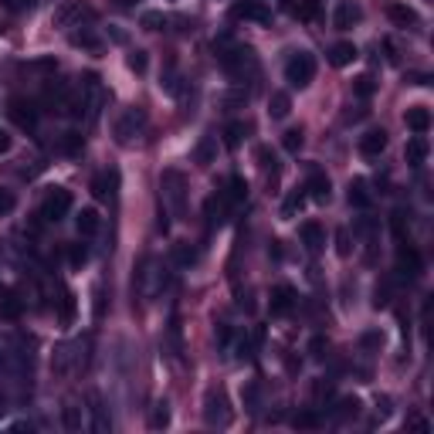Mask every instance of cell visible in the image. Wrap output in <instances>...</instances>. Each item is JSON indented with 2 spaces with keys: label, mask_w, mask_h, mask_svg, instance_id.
<instances>
[{
  "label": "cell",
  "mask_w": 434,
  "mask_h": 434,
  "mask_svg": "<svg viewBox=\"0 0 434 434\" xmlns=\"http://www.w3.org/2000/svg\"><path fill=\"white\" fill-rule=\"evenodd\" d=\"M404 123L414 136H424L428 129H431V109L428 105H410L408 112H404Z\"/></svg>",
  "instance_id": "cell-18"
},
{
  "label": "cell",
  "mask_w": 434,
  "mask_h": 434,
  "mask_svg": "<svg viewBox=\"0 0 434 434\" xmlns=\"http://www.w3.org/2000/svg\"><path fill=\"white\" fill-rule=\"evenodd\" d=\"M326 350H330L326 336H312V339H309V357H312V359H323V357H326Z\"/></svg>",
  "instance_id": "cell-42"
},
{
  "label": "cell",
  "mask_w": 434,
  "mask_h": 434,
  "mask_svg": "<svg viewBox=\"0 0 434 434\" xmlns=\"http://www.w3.org/2000/svg\"><path fill=\"white\" fill-rule=\"evenodd\" d=\"M160 190H163V197L183 214V204H187V177L170 166V170L160 173Z\"/></svg>",
  "instance_id": "cell-3"
},
{
  "label": "cell",
  "mask_w": 434,
  "mask_h": 434,
  "mask_svg": "<svg viewBox=\"0 0 434 434\" xmlns=\"http://www.w3.org/2000/svg\"><path fill=\"white\" fill-rule=\"evenodd\" d=\"M231 17L234 21H255V24H268L272 21V10L265 7V0H238L231 7Z\"/></svg>",
  "instance_id": "cell-7"
},
{
  "label": "cell",
  "mask_w": 434,
  "mask_h": 434,
  "mask_svg": "<svg viewBox=\"0 0 434 434\" xmlns=\"http://www.w3.org/2000/svg\"><path fill=\"white\" fill-rule=\"evenodd\" d=\"M431 153V143H428V136H410L408 146H404V156H408L410 166H421L424 160Z\"/></svg>",
  "instance_id": "cell-21"
},
{
  "label": "cell",
  "mask_w": 434,
  "mask_h": 434,
  "mask_svg": "<svg viewBox=\"0 0 434 434\" xmlns=\"http://www.w3.org/2000/svg\"><path fill=\"white\" fill-rule=\"evenodd\" d=\"M288 112H292L288 92H272V99H268V116H272V119H285Z\"/></svg>",
  "instance_id": "cell-27"
},
{
  "label": "cell",
  "mask_w": 434,
  "mask_h": 434,
  "mask_svg": "<svg viewBox=\"0 0 434 434\" xmlns=\"http://www.w3.org/2000/svg\"><path fill=\"white\" fill-rule=\"evenodd\" d=\"M146 126V112L136 105V109H126L123 116H119V123H116V143L119 146H129L132 143V136H139Z\"/></svg>",
  "instance_id": "cell-5"
},
{
  "label": "cell",
  "mask_w": 434,
  "mask_h": 434,
  "mask_svg": "<svg viewBox=\"0 0 434 434\" xmlns=\"http://www.w3.org/2000/svg\"><path fill=\"white\" fill-rule=\"evenodd\" d=\"M214 156H217V139H214V136H204V139L197 143V150H194V163L210 166V163H214Z\"/></svg>",
  "instance_id": "cell-26"
},
{
  "label": "cell",
  "mask_w": 434,
  "mask_h": 434,
  "mask_svg": "<svg viewBox=\"0 0 434 434\" xmlns=\"http://www.w3.org/2000/svg\"><path fill=\"white\" fill-rule=\"evenodd\" d=\"M258 163H261V170H272V173L279 170V166H275V153H272L268 146H261V150H258Z\"/></svg>",
  "instance_id": "cell-49"
},
{
  "label": "cell",
  "mask_w": 434,
  "mask_h": 434,
  "mask_svg": "<svg viewBox=\"0 0 434 434\" xmlns=\"http://www.w3.org/2000/svg\"><path fill=\"white\" fill-rule=\"evenodd\" d=\"M302 143H306V132H302V129H285V132H281V146H285L288 153H299Z\"/></svg>",
  "instance_id": "cell-32"
},
{
  "label": "cell",
  "mask_w": 434,
  "mask_h": 434,
  "mask_svg": "<svg viewBox=\"0 0 434 434\" xmlns=\"http://www.w3.org/2000/svg\"><path fill=\"white\" fill-rule=\"evenodd\" d=\"M75 228L82 238H92V234H99V228H102V217H99V210L95 207H85L82 214L75 217Z\"/></svg>",
  "instance_id": "cell-22"
},
{
  "label": "cell",
  "mask_w": 434,
  "mask_h": 434,
  "mask_svg": "<svg viewBox=\"0 0 434 434\" xmlns=\"http://www.w3.org/2000/svg\"><path fill=\"white\" fill-rule=\"evenodd\" d=\"M163 24H166V17H163L160 10H146V14H143V27H146V31H160Z\"/></svg>",
  "instance_id": "cell-46"
},
{
  "label": "cell",
  "mask_w": 434,
  "mask_h": 434,
  "mask_svg": "<svg viewBox=\"0 0 434 434\" xmlns=\"http://www.w3.org/2000/svg\"><path fill=\"white\" fill-rule=\"evenodd\" d=\"M221 65L228 68V75L241 78L245 68L248 72L255 68V54H251V48H228V52H221Z\"/></svg>",
  "instance_id": "cell-8"
},
{
  "label": "cell",
  "mask_w": 434,
  "mask_h": 434,
  "mask_svg": "<svg viewBox=\"0 0 434 434\" xmlns=\"http://www.w3.org/2000/svg\"><path fill=\"white\" fill-rule=\"evenodd\" d=\"M68 41H72L75 48H85V52H99V48H102V41H99L92 31H75Z\"/></svg>",
  "instance_id": "cell-30"
},
{
  "label": "cell",
  "mask_w": 434,
  "mask_h": 434,
  "mask_svg": "<svg viewBox=\"0 0 434 434\" xmlns=\"http://www.w3.org/2000/svg\"><path fill=\"white\" fill-rule=\"evenodd\" d=\"M82 14H85V17H92V10H88L82 0H72V3H65V7H58V10H54V24H72V21H82Z\"/></svg>",
  "instance_id": "cell-23"
},
{
  "label": "cell",
  "mask_w": 434,
  "mask_h": 434,
  "mask_svg": "<svg viewBox=\"0 0 434 434\" xmlns=\"http://www.w3.org/2000/svg\"><path fill=\"white\" fill-rule=\"evenodd\" d=\"M383 346V332L380 330H370V332H363V336H359V350H366V353H370V350H380Z\"/></svg>",
  "instance_id": "cell-40"
},
{
  "label": "cell",
  "mask_w": 434,
  "mask_h": 434,
  "mask_svg": "<svg viewBox=\"0 0 434 434\" xmlns=\"http://www.w3.org/2000/svg\"><path fill=\"white\" fill-rule=\"evenodd\" d=\"M387 17H390L397 27H417V24H421L417 10L408 7V3H401V0H390V3H387Z\"/></svg>",
  "instance_id": "cell-15"
},
{
  "label": "cell",
  "mask_w": 434,
  "mask_h": 434,
  "mask_svg": "<svg viewBox=\"0 0 434 434\" xmlns=\"http://www.w3.org/2000/svg\"><path fill=\"white\" fill-rule=\"evenodd\" d=\"M299 238H302L309 255H319V251L326 248V228H323L319 221H306V224L299 228Z\"/></svg>",
  "instance_id": "cell-11"
},
{
  "label": "cell",
  "mask_w": 434,
  "mask_h": 434,
  "mask_svg": "<svg viewBox=\"0 0 434 434\" xmlns=\"http://www.w3.org/2000/svg\"><path fill=\"white\" fill-rule=\"evenodd\" d=\"M68 261H72V268H82V265L88 261V248H85V245H72V248H68Z\"/></svg>",
  "instance_id": "cell-45"
},
{
  "label": "cell",
  "mask_w": 434,
  "mask_h": 434,
  "mask_svg": "<svg viewBox=\"0 0 434 434\" xmlns=\"http://www.w3.org/2000/svg\"><path fill=\"white\" fill-rule=\"evenodd\" d=\"M61 421H65V428H68V431H78V428H82V408L68 404V408L61 410Z\"/></svg>",
  "instance_id": "cell-39"
},
{
  "label": "cell",
  "mask_w": 434,
  "mask_h": 434,
  "mask_svg": "<svg viewBox=\"0 0 434 434\" xmlns=\"http://www.w3.org/2000/svg\"><path fill=\"white\" fill-rule=\"evenodd\" d=\"M408 424L410 428H417V431H428V421H424V417H410Z\"/></svg>",
  "instance_id": "cell-52"
},
{
  "label": "cell",
  "mask_w": 434,
  "mask_h": 434,
  "mask_svg": "<svg viewBox=\"0 0 434 434\" xmlns=\"http://www.w3.org/2000/svg\"><path fill=\"white\" fill-rule=\"evenodd\" d=\"M150 424H153V428H166V424H170V408H166V404H156Z\"/></svg>",
  "instance_id": "cell-47"
},
{
  "label": "cell",
  "mask_w": 434,
  "mask_h": 434,
  "mask_svg": "<svg viewBox=\"0 0 434 434\" xmlns=\"http://www.w3.org/2000/svg\"><path fill=\"white\" fill-rule=\"evenodd\" d=\"M359 397H343L339 404H336V421H350V417H357L359 414Z\"/></svg>",
  "instance_id": "cell-31"
},
{
  "label": "cell",
  "mask_w": 434,
  "mask_h": 434,
  "mask_svg": "<svg viewBox=\"0 0 434 434\" xmlns=\"http://www.w3.org/2000/svg\"><path fill=\"white\" fill-rule=\"evenodd\" d=\"M224 204H231L224 194H214V197L204 204V214H207V221H210V224H221V221H224Z\"/></svg>",
  "instance_id": "cell-28"
},
{
  "label": "cell",
  "mask_w": 434,
  "mask_h": 434,
  "mask_svg": "<svg viewBox=\"0 0 434 434\" xmlns=\"http://www.w3.org/2000/svg\"><path fill=\"white\" fill-rule=\"evenodd\" d=\"M397 272H401V275H410V279H417V275L424 272V261H421V255H417L410 245H401V248H397Z\"/></svg>",
  "instance_id": "cell-13"
},
{
  "label": "cell",
  "mask_w": 434,
  "mask_h": 434,
  "mask_svg": "<svg viewBox=\"0 0 434 434\" xmlns=\"http://www.w3.org/2000/svg\"><path fill=\"white\" fill-rule=\"evenodd\" d=\"M350 251H353V245H350V231H346V228H339V231H336V255H339V258H346Z\"/></svg>",
  "instance_id": "cell-43"
},
{
  "label": "cell",
  "mask_w": 434,
  "mask_h": 434,
  "mask_svg": "<svg viewBox=\"0 0 434 434\" xmlns=\"http://www.w3.org/2000/svg\"><path fill=\"white\" fill-rule=\"evenodd\" d=\"M302 190H306L309 201H316V204H330V197H332V183H330V177H326L323 170H312Z\"/></svg>",
  "instance_id": "cell-10"
},
{
  "label": "cell",
  "mask_w": 434,
  "mask_h": 434,
  "mask_svg": "<svg viewBox=\"0 0 434 434\" xmlns=\"http://www.w3.org/2000/svg\"><path fill=\"white\" fill-rule=\"evenodd\" d=\"M119 3H123V7H126V3H132V0H119Z\"/></svg>",
  "instance_id": "cell-54"
},
{
  "label": "cell",
  "mask_w": 434,
  "mask_h": 434,
  "mask_svg": "<svg viewBox=\"0 0 434 434\" xmlns=\"http://www.w3.org/2000/svg\"><path fill=\"white\" fill-rule=\"evenodd\" d=\"M359 58V52H357V45L353 41H336L330 48V65L332 68H346V65H353Z\"/></svg>",
  "instance_id": "cell-20"
},
{
  "label": "cell",
  "mask_w": 434,
  "mask_h": 434,
  "mask_svg": "<svg viewBox=\"0 0 434 434\" xmlns=\"http://www.w3.org/2000/svg\"><path fill=\"white\" fill-rule=\"evenodd\" d=\"M58 146H61V153H68V156H78V153H82V136H78V132H65Z\"/></svg>",
  "instance_id": "cell-37"
},
{
  "label": "cell",
  "mask_w": 434,
  "mask_h": 434,
  "mask_svg": "<svg viewBox=\"0 0 434 434\" xmlns=\"http://www.w3.org/2000/svg\"><path fill=\"white\" fill-rule=\"evenodd\" d=\"M268 309H272V316H288L295 309V288L292 285H275L272 295H268Z\"/></svg>",
  "instance_id": "cell-12"
},
{
  "label": "cell",
  "mask_w": 434,
  "mask_h": 434,
  "mask_svg": "<svg viewBox=\"0 0 434 434\" xmlns=\"http://www.w3.org/2000/svg\"><path fill=\"white\" fill-rule=\"evenodd\" d=\"M7 119L17 129H24V132H34V129H38V105L31 102V99L14 95V99L7 102Z\"/></svg>",
  "instance_id": "cell-4"
},
{
  "label": "cell",
  "mask_w": 434,
  "mask_h": 434,
  "mask_svg": "<svg viewBox=\"0 0 434 434\" xmlns=\"http://www.w3.org/2000/svg\"><path fill=\"white\" fill-rule=\"evenodd\" d=\"M292 424H295V428H319V424H323V421H319V414H316V410H302V414H295V417H292Z\"/></svg>",
  "instance_id": "cell-41"
},
{
  "label": "cell",
  "mask_w": 434,
  "mask_h": 434,
  "mask_svg": "<svg viewBox=\"0 0 434 434\" xmlns=\"http://www.w3.org/2000/svg\"><path fill=\"white\" fill-rule=\"evenodd\" d=\"M116 187H119V173H116V170H105V173H99V177L92 180L88 190H92L95 201H109V197L116 194Z\"/></svg>",
  "instance_id": "cell-19"
},
{
  "label": "cell",
  "mask_w": 434,
  "mask_h": 434,
  "mask_svg": "<svg viewBox=\"0 0 434 434\" xmlns=\"http://www.w3.org/2000/svg\"><path fill=\"white\" fill-rule=\"evenodd\" d=\"M126 65H129V72H136V75H143L146 68H150V54L146 52H132L126 58Z\"/></svg>",
  "instance_id": "cell-38"
},
{
  "label": "cell",
  "mask_w": 434,
  "mask_h": 434,
  "mask_svg": "<svg viewBox=\"0 0 434 434\" xmlns=\"http://www.w3.org/2000/svg\"><path fill=\"white\" fill-rule=\"evenodd\" d=\"M14 207H17V197H14V190L0 187V217H7V214H10Z\"/></svg>",
  "instance_id": "cell-44"
},
{
  "label": "cell",
  "mask_w": 434,
  "mask_h": 434,
  "mask_svg": "<svg viewBox=\"0 0 434 434\" xmlns=\"http://www.w3.org/2000/svg\"><path fill=\"white\" fill-rule=\"evenodd\" d=\"M58 319H61V326L75 323V295L72 292H61V299H58Z\"/></svg>",
  "instance_id": "cell-29"
},
{
  "label": "cell",
  "mask_w": 434,
  "mask_h": 434,
  "mask_svg": "<svg viewBox=\"0 0 434 434\" xmlns=\"http://www.w3.org/2000/svg\"><path fill=\"white\" fill-rule=\"evenodd\" d=\"M224 197H228L231 204H241V201L248 197V183H245V177H231L228 180V194H224Z\"/></svg>",
  "instance_id": "cell-33"
},
{
  "label": "cell",
  "mask_w": 434,
  "mask_h": 434,
  "mask_svg": "<svg viewBox=\"0 0 434 434\" xmlns=\"http://www.w3.org/2000/svg\"><path fill=\"white\" fill-rule=\"evenodd\" d=\"M346 201H350V207H357V210H366V207L373 204V194H370V183L363 177L350 180V187H346Z\"/></svg>",
  "instance_id": "cell-17"
},
{
  "label": "cell",
  "mask_w": 434,
  "mask_h": 434,
  "mask_svg": "<svg viewBox=\"0 0 434 434\" xmlns=\"http://www.w3.org/2000/svg\"><path fill=\"white\" fill-rule=\"evenodd\" d=\"M359 21H363V7H359L357 0H339V3H336L332 24L339 27V31H350V27H357Z\"/></svg>",
  "instance_id": "cell-9"
},
{
  "label": "cell",
  "mask_w": 434,
  "mask_h": 434,
  "mask_svg": "<svg viewBox=\"0 0 434 434\" xmlns=\"http://www.w3.org/2000/svg\"><path fill=\"white\" fill-rule=\"evenodd\" d=\"M245 132H248L245 123H231V126L224 129V146H228V150H238V146L245 143Z\"/></svg>",
  "instance_id": "cell-35"
},
{
  "label": "cell",
  "mask_w": 434,
  "mask_h": 434,
  "mask_svg": "<svg viewBox=\"0 0 434 434\" xmlns=\"http://www.w3.org/2000/svg\"><path fill=\"white\" fill-rule=\"evenodd\" d=\"M312 78H316V58L309 52H295L285 61V82L292 88H306Z\"/></svg>",
  "instance_id": "cell-1"
},
{
  "label": "cell",
  "mask_w": 434,
  "mask_h": 434,
  "mask_svg": "<svg viewBox=\"0 0 434 434\" xmlns=\"http://www.w3.org/2000/svg\"><path fill=\"white\" fill-rule=\"evenodd\" d=\"M3 3H7L10 10H31V7H34V0H3Z\"/></svg>",
  "instance_id": "cell-50"
},
{
  "label": "cell",
  "mask_w": 434,
  "mask_h": 434,
  "mask_svg": "<svg viewBox=\"0 0 434 434\" xmlns=\"http://www.w3.org/2000/svg\"><path fill=\"white\" fill-rule=\"evenodd\" d=\"M92 414H95V431H109V421L102 417V404H99V394H92Z\"/></svg>",
  "instance_id": "cell-48"
},
{
  "label": "cell",
  "mask_w": 434,
  "mask_h": 434,
  "mask_svg": "<svg viewBox=\"0 0 434 434\" xmlns=\"http://www.w3.org/2000/svg\"><path fill=\"white\" fill-rule=\"evenodd\" d=\"M204 421H207V424H214V428H228V424H231V401H228V394H224L221 387L207 390V397H204Z\"/></svg>",
  "instance_id": "cell-2"
},
{
  "label": "cell",
  "mask_w": 434,
  "mask_h": 434,
  "mask_svg": "<svg viewBox=\"0 0 434 434\" xmlns=\"http://www.w3.org/2000/svg\"><path fill=\"white\" fill-rule=\"evenodd\" d=\"M173 258H177L180 268H190V265L197 261V248H190V245H177V248H173Z\"/></svg>",
  "instance_id": "cell-36"
},
{
  "label": "cell",
  "mask_w": 434,
  "mask_h": 434,
  "mask_svg": "<svg viewBox=\"0 0 434 434\" xmlns=\"http://www.w3.org/2000/svg\"><path fill=\"white\" fill-rule=\"evenodd\" d=\"M285 7H288V14L295 17V21H319V14H323V3L319 0H285Z\"/></svg>",
  "instance_id": "cell-14"
},
{
  "label": "cell",
  "mask_w": 434,
  "mask_h": 434,
  "mask_svg": "<svg viewBox=\"0 0 434 434\" xmlns=\"http://www.w3.org/2000/svg\"><path fill=\"white\" fill-rule=\"evenodd\" d=\"M377 92V82H373V75H357L353 78V95L357 99H370Z\"/></svg>",
  "instance_id": "cell-34"
},
{
  "label": "cell",
  "mask_w": 434,
  "mask_h": 434,
  "mask_svg": "<svg viewBox=\"0 0 434 434\" xmlns=\"http://www.w3.org/2000/svg\"><path fill=\"white\" fill-rule=\"evenodd\" d=\"M68 210H72V190H65V187L48 190V197H45V204H41V217H45L48 224H58Z\"/></svg>",
  "instance_id": "cell-6"
},
{
  "label": "cell",
  "mask_w": 434,
  "mask_h": 434,
  "mask_svg": "<svg viewBox=\"0 0 434 434\" xmlns=\"http://www.w3.org/2000/svg\"><path fill=\"white\" fill-rule=\"evenodd\" d=\"M306 201H309V197H306V190H302V187L288 190V194H285V201H281V217H295V214L306 207Z\"/></svg>",
  "instance_id": "cell-25"
},
{
  "label": "cell",
  "mask_w": 434,
  "mask_h": 434,
  "mask_svg": "<svg viewBox=\"0 0 434 434\" xmlns=\"http://www.w3.org/2000/svg\"><path fill=\"white\" fill-rule=\"evenodd\" d=\"M21 312H24V302H21L14 292H3V295H0V319H3V323H17Z\"/></svg>",
  "instance_id": "cell-24"
},
{
  "label": "cell",
  "mask_w": 434,
  "mask_h": 434,
  "mask_svg": "<svg viewBox=\"0 0 434 434\" xmlns=\"http://www.w3.org/2000/svg\"><path fill=\"white\" fill-rule=\"evenodd\" d=\"M228 339H231V330L221 323V326H217V343H228Z\"/></svg>",
  "instance_id": "cell-53"
},
{
  "label": "cell",
  "mask_w": 434,
  "mask_h": 434,
  "mask_svg": "<svg viewBox=\"0 0 434 434\" xmlns=\"http://www.w3.org/2000/svg\"><path fill=\"white\" fill-rule=\"evenodd\" d=\"M10 143H14V139H10V132H7V129H0V153H7V150H10Z\"/></svg>",
  "instance_id": "cell-51"
},
{
  "label": "cell",
  "mask_w": 434,
  "mask_h": 434,
  "mask_svg": "<svg viewBox=\"0 0 434 434\" xmlns=\"http://www.w3.org/2000/svg\"><path fill=\"white\" fill-rule=\"evenodd\" d=\"M387 143H390V136L383 132V129H366L363 136H359V153L363 156H380L387 150Z\"/></svg>",
  "instance_id": "cell-16"
}]
</instances>
